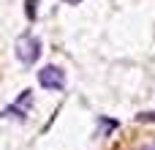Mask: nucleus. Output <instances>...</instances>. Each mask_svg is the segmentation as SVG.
I'll return each mask as SVG.
<instances>
[{"mask_svg":"<svg viewBox=\"0 0 155 150\" xmlns=\"http://www.w3.org/2000/svg\"><path fill=\"white\" fill-rule=\"evenodd\" d=\"M41 55V41L35 36H22L19 44H16V57L25 63V66H33Z\"/></svg>","mask_w":155,"mask_h":150,"instance_id":"f257e3e1","label":"nucleus"},{"mask_svg":"<svg viewBox=\"0 0 155 150\" xmlns=\"http://www.w3.org/2000/svg\"><path fill=\"white\" fill-rule=\"evenodd\" d=\"M38 85L46 90H63L65 87V71L57 66H44L38 71Z\"/></svg>","mask_w":155,"mask_h":150,"instance_id":"f03ea898","label":"nucleus"},{"mask_svg":"<svg viewBox=\"0 0 155 150\" xmlns=\"http://www.w3.org/2000/svg\"><path fill=\"white\" fill-rule=\"evenodd\" d=\"M139 120H142V123H155V112H142Z\"/></svg>","mask_w":155,"mask_h":150,"instance_id":"7ed1b4c3","label":"nucleus"},{"mask_svg":"<svg viewBox=\"0 0 155 150\" xmlns=\"http://www.w3.org/2000/svg\"><path fill=\"white\" fill-rule=\"evenodd\" d=\"M35 5H38V0H27V16L30 19L35 16Z\"/></svg>","mask_w":155,"mask_h":150,"instance_id":"20e7f679","label":"nucleus"},{"mask_svg":"<svg viewBox=\"0 0 155 150\" xmlns=\"http://www.w3.org/2000/svg\"><path fill=\"white\" fill-rule=\"evenodd\" d=\"M144 150H155V142H153V145H147V148H144Z\"/></svg>","mask_w":155,"mask_h":150,"instance_id":"39448f33","label":"nucleus"}]
</instances>
